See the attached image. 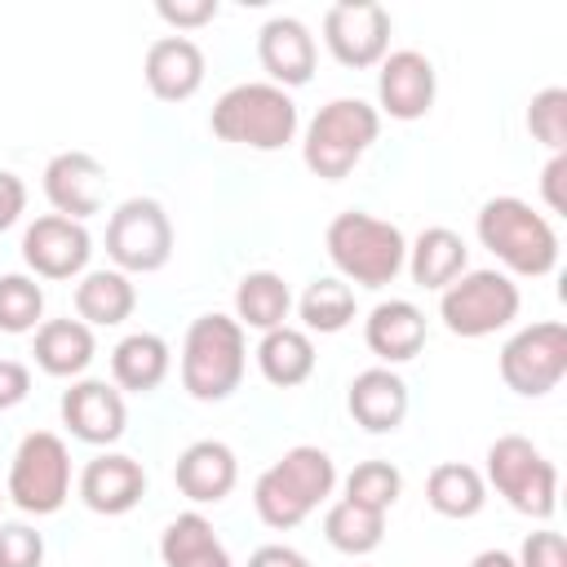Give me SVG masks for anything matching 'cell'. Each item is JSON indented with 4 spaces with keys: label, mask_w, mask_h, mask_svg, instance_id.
Listing matches in <instances>:
<instances>
[{
    "label": "cell",
    "mask_w": 567,
    "mask_h": 567,
    "mask_svg": "<svg viewBox=\"0 0 567 567\" xmlns=\"http://www.w3.org/2000/svg\"><path fill=\"white\" fill-rule=\"evenodd\" d=\"M328 257L341 270V279L359 284V288H385L394 284V275L408 266V239L394 221H381L372 213H337L328 221Z\"/></svg>",
    "instance_id": "obj_4"
},
{
    "label": "cell",
    "mask_w": 567,
    "mask_h": 567,
    "mask_svg": "<svg viewBox=\"0 0 567 567\" xmlns=\"http://www.w3.org/2000/svg\"><path fill=\"white\" fill-rule=\"evenodd\" d=\"M106 257L124 275H155L173 257V221L159 199L133 195L106 221Z\"/></svg>",
    "instance_id": "obj_10"
},
{
    "label": "cell",
    "mask_w": 567,
    "mask_h": 567,
    "mask_svg": "<svg viewBox=\"0 0 567 567\" xmlns=\"http://www.w3.org/2000/svg\"><path fill=\"white\" fill-rule=\"evenodd\" d=\"M518 306H523L518 284L501 270H465L439 297V315H443L447 332L465 337V341H478V337L509 328L518 319Z\"/></svg>",
    "instance_id": "obj_8"
},
{
    "label": "cell",
    "mask_w": 567,
    "mask_h": 567,
    "mask_svg": "<svg viewBox=\"0 0 567 567\" xmlns=\"http://www.w3.org/2000/svg\"><path fill=\"white\" fill-rule=\"evenodd\" d=\"M425 332H430L425 328V315L412 301H403V297H390V301L372 306V315L363 319V341H368V350L385 368L416 359L421 346H425Z\"/></svg>",
    "instance_id": "obj_22"
},
{
    "label": "cell",
    "mask_w": 567,
    "mask_h": 567,
    "mask_svg": "<svg viewBox=\"0 0 567 567\" xmlns=\"http://www.w3.org/2000/svg\"><path fill=\"white\" fill-rule=\"evenodd\" d=\"M399 496H403V474H399V465H390V461H359V465L346 474V501H354V505H363V509L385 514Z\"/></svg>",
    "instance_id": "obj_33"
},
{
    "label": "cell",
    "mask_w": 567,
    "mask_h": 567,
    "mask_svg": "<svg viewBox=\"0 0 567 567\" xmlns=\"http://www.w3.org/2000/svg\"><path fill=\"white\" fill-rule=\"evenodd\" d=\"M44 536L27 523H0V567H40Z\"/></svg>",
    "instance_id": "obj_36"
},
{
    "label": "cell",
    "mask_w": 567,
    "mask_h": 567,
    "mask_svg": "<svg viewBox=\"0 0 567 567\" xmlns=\"http://www.w3.org/2000/svg\"><path fill=\"white\" fill-rule=\"evenodd\" d=\"M518 567H567V540L558 532H532L518 549Z\"/></svg>",
    "instance_id": "obj_37"
},
{
    "label": "cell",
    "mask_w": 567,
    "mask_h": 567,
    "mask_svg": "<svg viewBox=\"0 0 567 567\" xmlns=\"http://www.w3.org/2000/svg\"><path fill=\"white\" fill-rule=\"evenodd\" d=\"M337 487V465L323 447H288L270 470L257 474L252 483V509L266 527L288 532L297 523H306V514L315 505H323Z\"/></svg>",
    "instance_id": "obj_1"
},
{
    "label": "cell",
    "mask_w": 567,
    "mask_h": 567,
    "mask_svg": "<svg viewBox=\"0 0 567 567\" xmlns=\"http://www.w3.org/2000/svg\"><path fill=\"white\" fill-rule=\"evenodd\" d=\"M346 408L368 434H390L408 416V381L394 368H363L346 390Z\"/></svg>",
    "instance_id": "obj_21"
},
{
    "label": "cell",
    "mask_w": 567,
    "mask_h": 567,
    "mask_svg": "<svg viewBox=\"0 0 567 567\" xmlns=\"http://www.w3.org/2000/svg\"><path fill=\"white\" fill-rule=\"evenodd\" d=\"M89 257H93V235L84 230V221L44 213L22 235V261L40 279H75V275H84Z\"/></svg>",
    "instance_id": "obj_13"
},
{
    "label": "cell",
    "mask_w": 567,
    "mask_h": 567,
    "mask_svg": "<svg viewBox=\"0 0 567 567\" xmlns=\"http://www.w3.org/2000/svg\"><path fill=\"white\" fill-rule=\"evenodd\" d=\"M323 536H328L332 549H341V554H350V558L372 554V549L385 540V514L363 509V505H354V501L341 496V501L328 505V514H323Z\"/></svg>",
    "instance_id": "obj_31"
},
{
    "label": "cell",
    "mask_w": 567,
    "mask_h": 567,
    "mask_svg": "<svg viewBox=\"0 0 567 567\" xmlns=\"http://www.w3.org/2000/svg\"><path fill=\"white\" fill-rule=\"evenodd\" d=\"M146 496V470L142 461L124 456V452H102L80 470V501L93 514L120 518L128 514L137 501Z\"/></svg>",
    "instance_id": "obj_18"
},
{
    "label": "cell",
    "mask_w": 567,
    "mask_h": 567,
    "mask_svg": "<svg viewBox=\"0 0 567 567\" xmlns=\"http://www.w3.org/2000/svg\"><path fill=\"white\" fill-rule=\"evenodd\" d=\"M27 213V182L9 168H0V235Z\"/></svg>",
    "instance_id": "obj_39"
},
{
    "label": "cell",
    "mask_w": 567,
    "mask_h": 567,
    "mask_svg": "<svg viewBox=\"0 0 567 567\" xmlns=\"http://www.w3.org/2000/svg\"><path fill=\"white\" fill-rule=\"evenodd\" d=\"M155 13H159L168 27L190 31V27H204V22L217 18V0H159Z\"/></svg>",
    "instance_id": "obj_38"
},
{
    "label": "cell",
    "mask_w": 567,
    "mask_h": 567,
    "mask_svg": "<svg viewBox=\"0 0 567 567\" xmlns=\"http://www.w3.org/2000/svg\"><path fill=\"white\" fill-rule=\"evenodd\" d=\"M71 496V452L58 434L31 430L9 461V501L22 514H58Z\"/></svg>",
    "instance_id": "obj_9"
},
{
    "label": "cell",
    "mask_w": 567,
    "mask_h": 567,
    "mask_svg": "<svg viewBox=\"0 0 567 567\" xmlns=\"http://www.w3.org/2000/svg\"><path fill=\"white\" fill-rule=\"evenodd\" d=\"M142 75L159 102H186L204 84V49L190 35H159L146 49Z\"/></svg>",
    "instance_id": "obj_20"
},
{
    "label": "cell",
    "mask_w": 567,
    "mask_h": 567,
    "mask_svg": "<svg viewBox=\"0 0 567 567\" xmlns=\"http://www.w3.org/2000/svg\"><path fill=\"white\" fill-rule=\"evenodd\" d=\"M434 93H439V75L421 49H394L381 58L377 102L390 120H421L434 106Z\"/></svg>",
    "instance_id": "obj_14"
},
{
    "label": "cell",
    "mask_w": 567,
    "mask_h": 567,
    "mask_svg": "<svg viewBox=\"0 0 567 567\" xmlns=\"http://www.w3.org/2000/svg\"><path fill=\"white\" fill-rule=\"evenodd\" d=\"M102 190H106V168L89 151H62L44 164V195L58 208V217L84 221L102 213Z\"/></svg>",
    "instance_id": "obj_17"
},
{
    "label": "cell",
    "mask_w": 567,
    "mask_h": 567,
    "mask_svg": "<svg viewBox=\"0 0 567 567\" xmlns=\"http://www.w3.org/2000/svg\"><path fill=\"white\" fill-rule=\"evenodd\" d=\"M292 310V292L284 284V275L275 270H248L235 288V323L239 328H257V332H270V328H284Z\"/></svg>",
    "instance_id": "obj_29"
},
{
    "label": "cell",
    "mask_w": 567,
    "mask_h": 567,
    "mask_svg": "<svg viewBox=\"0 0 567 567\" xmlns=\"http://www.w3.org/2000/svg\"><path fill=\"white\" fill-rule=\"evenodd\" d=\"M248 368L244 328L230 315H199L182 341V390L199 403H221L239 390Z\"/></svg>",
    "instance_id": "obj_3"
},
{
    "label": "cell",
    "mask_w": 567,
    "mask_h": 567,
    "mask_svg": "<svg viewBox=\"0 0 567 567\" xmlns=\"http://www.w3.org/2000/svg\"><path fill=\"white\" fill-rule=\"evenodd\" d=\"M173 368V350L159 332H128L115 350H111V377H115V390H128V394H151L164 385Z\"/></svg>",
    "instance_id": "obj_23"
},
{
    "label": "cell",
    "mask_w": 567,
    "mask_h": 567,
    "mask_svg": "<svg viewBox=\"0 0 567 567\" xmlns=\"http://www.w3.org/2000/svg\"><path fill=\"white\" fill-rule=\"evenodd\" d=\"M44 315V288L31 275H0V332H35Z\"/></svg>",
    "instance_id": "obj_34"
},
{
    "label": "cell",
    "mask_w": 567,
    "mask_h": 567,
    "mask_svg": "<svg viewBox=\"0 0 567 567\" xmlns=\"http://www.w3.org/2000/svg\"><path fill=\"white\" fill-rule=\"evenodd\" d=\"M62 425L80 439V443H93V447H106L124 434L128 425V408H124V394L106 381H71V390H62Z\"/></svg>",
    "instance_id": "obj_15"
},
{
    "label": "cell",
    "mask_w": 567,
    "mask_h": 567,
    "mask_svg": "<svg viewBox=\"0 0 567 567\" xmlns=\"http://www.w3.org/2000/svg\"><path fill=\"white\" fill-rule=\"evenodd\" d=\"M137 306V288L124 270H89L80 284H75V315L80 323H97V328H115L133 315Z\"/></svg>",
    "instance_id": "obj_27"
},
{
    "label": "cell",
    "mask_w": 567,
    "mask_h": 567,
    "mask_svg": "<svg viewBox=\"0 0 567 567\" xmlns=\"http://www.w3.org/2000/svg\"><path fill=\"white\" fill-rule=\"evenodd\" d=\"M425 501L434 514L443 518H474L483 505H487V483L474 465L465 461H443L430 470L425 478Z\"/></svg>",
    "instance_id": "obj_30"
},
{
    "label": "cell",
    "mask_w": 567,
    "mask_h": 567,
    "mask_svg": "<svg viewBox=\"0 0 567 567\" xmlns=\"http://www.w3.org/2000/svg\"><path fill=\"white\" fill-rule=\"evenodd\" d=\"M173 483H177V492H182L186 501H195V505H217V501H226V496L235 492V483H239V461H235V452H230L221 439H199V443H190V447L177 456Z\"/></svg>",
    "instance_id": "obj_19"
},
{
    "label": "cell",
    "mask_w": 567,
    "mask_h": 567,
    "mask_svg": "<svg viewBox=\"0 0 567 567\" xmlns=\"http://www.w3.org/2000/svg\"><path fill=\"white\" fill-rule=\"evenodd\" d=\"M27 394H31V372H27V363L0 359V412H4V408H18Z\"/></svg>",
    "instance_id": "obj_40"
},
{
    "label": "cell",
    "mask_w": 567,
    "mask_h": 567,
    "mask_svg": "<svg viewBox=\"0 0 567 567\" xmlns=\"http://www.w3.org/2000/svg\"><path fill=\"white\" fill-rule=\"evenodd\" d=\"M563 177H567V155H554L540 173V190H545V204L554 213H567V195H563Z\"/></svg>",
    "instance_id": "obj_41"
},
{
    "label": "cell",
    "mask_w": 567,
    "mask_h": 567,
    "mask_svg": "<svg viewBox=\"0 0 567 567\" xmlns=\"http://www.w3.org/2000/svg\"><path fill=\"white\" fill-rule=\"evenodd\" d=\"M377 133H381V111L377 106H368L363 97H332L310 120L306 142H301V159L315 177L341 182L368 155Z\"/></svg>",
    "instance_id": "obj_6"
},
{
    "label": "cell",
    "mask_w": 567,
    "mask_h": 567,
    "mask_svg": "<svg viewBox=\"0 0 567 567\" xmlns=\"http://www.w3.org/2000/svg\"><path fill=\"white\" fill-rule=\"evenodd\" d=\"M257 58H261L270 84H279V89H301V84H310V75H315L319 49H315V35H310V27H306L301 18L279 13V18H270V22L257 31Z\"/></svg>",
    "instance_id": "obj_16"
},
{
    "label": "cell",
    "mask_w": 567,
    "mask_h": 567,
    "mask_svg": "<svg viewBox=\"0 0 567 567\" xmlns=\"http://www.w3.org/2000/svg\"><path fill=\"white\" fill-rule=\"evenodd\" d=\"M465 266H470V248L447 226H425L416 235V244L408 248V270H412V284L416 288L443 292L447 284H456L465 275Z\"/></svg>",
    "instance_id": "obj_24"
},
{
    "label": "cell",
    "mask_w": 567,
    "mask_h": 567,
    "mask_svg": "<svg viewBox=\"0 0 567 567\" xmlns=\"http://www.w3.org/2000/svg\"><path fill=\"white\" fill-rule=\"evenodd\" d=\"M31 354L49 377H80L93 363L97 341H93V328L80 323V319H44L35 328V350Z\"/></svg>",
    "instance_id": "obj_25"
},
{
    "label": "cell",
    "mask_w": 567,
    "mask_h": 567,
    "mask_svg": "<svg viewBox=\"0 0 567 567\" xmlns=\"http://www.w3.org/2000/svg\"><path fill=\"white\" fill-rule=\"evenodd\" d=\"M567 377V328L558 319L518 328L505 346H501V381L523 394V399H540L549 394L558 381Z\"/></svg>",
    "instance_id": "obj_11"
},
{
    "label": "cell",
    "mask_w": 567,
    "mask_h": 567,
    "mask_svg": "<svg viewBox=\"0 0 567 567\" xmlns=\"http://www.w3.org/2000/svg\"><path fill=\"white\" fill-rule=\"evenodd\" d=\"M323 44L341 66H381L390 53V13L377 0H337L323 13Z\"/></svg>",
    "instance_id": "obj_12"
},
{
    "label": "cell",
    "mask_w": 567,
    "mask_h": 567,
    "mask_svg": "<svg viewBox=\"0 0 567 567\" xmlns=\"http://www.w3.org/2000/svg\"><path fill=\"white\" fill-rule=\"evenodd\" d=\"M257 368L270 385L292 390V385L310 381V372H315V341L301 328H288V323L270 328L257 341Z\"/></svg>",
    "instance_id": "obj_28"
},
{
    "label": "cell",
    "mask_w": 567,
    "mask_h": 567,
    "mask_svg": "<svg viewBox=\"0 0 567 567\" xmlns=\"http://www.w3.org/2000/svg\"><path fill=\"white\" fill-rule=\"evenodd\" d=\"M248 567H310V558L292 545H261V549H252Z\"/></svg>",
    "instance_id": "obj_42"
},
{
    "label": "cell",
    "mask_w": 567,
    "mask_h": 567,
    "mask_svg": "<svg viewBox=\"0 0 567 567\" xmlns=\"http://www.w3.org/2000/svg\"><path fill=\"white\" fill-rule=\"evenodd\" d=\"M159 558H164V567H235L230 554H226V545L217 540L213 523L204 514H195V509L190 514H177L164 527Z\"/></svg>",
    "instance_id": "obj_26"
},
{
    "label": "cell",
    "mask_w": 567,
    "mask_h": 567,
    "mask_svg": "<svg viewBox=\"0 0 567 567\" xmlns=\"http://www.w3.org/2000/svg\"><path fill=\"white\" fill-rule=\"evenodd\" d=\"M527 128L536 142H545L554 155H563L567 146V89H540L527 106Z\"/></svg>",
    "instance_id": "obj_35"
},
{
    "label": "cell",
    "mask_w": 567,
    "mask_h": 567,
    "mask_svg": "<svg viewBox=\"0 0 567 567\" xmlns=\"http://www.w3.org/2000/svg\"><path fill=\"white\" fill-rule=\"evenodd\" d=\"M478 244L514 275L540 279L558 266V230L518 195H496L478 208Z\"/></svg>",
    "instance_id": "obj_2"
},
{
    "label": "cell",
    "mask_w": 567,
    "mask_h": 567,
    "mask_svg": "<svg viewBox=\"0 0 567 567\" xmlns=\"http://www.w3.org/2000/svg\"><path fill=\"white\" fill-rule=\"evenodd\" d=\"M208 124L221 142H235L248 151H279L297 137V102L288 97V89L270 80H248L226 89L213 102Z\"/></svg>",
    "instance_id": "obj_5"
},
{
    "label": "cell",
    "mask_w": 567,
    "mask_h": 567,
    "mask_svg": "<svg viewBox=\"0 0 567 567\" xmlns=\"http://www.w3.org/2000/svg\"><path fill=\"white\" fill-rule=\"evenodd\" d=\"M470 567H518V558H514V554H505V549H483Z\"/></svg>",
    "instance_id": "obj_43"
},
{
    "label": "cell",
    "mask_w": 567,
    "mask_h": 567,
    "mask_svg": "<svg viewBox=\"0 0 567 567\" xmlns=\"http://www.w3.org/2000/svg\"><path fill=\"white\" fill-rule=\"evenodd\" d=\"M487 483L527 518H554L558 509V470L523 434H501L487 447Z\"/></svg>",
    "instance_id": "obj_7"
},
{
    "label": "cell",
    "mask_w": 567,
    "mask_h": 567,
    "mask_svg": "<svg viewBox=\"0 0 567 567\" xmlns=\"http://www.w3.org/2000/svg\"><path fill=\"white\" fill-rule=\"evenodd\" d=\"M297 315L310 332H341L354 319V288L337 275H323V279L306 284V292L297 301Z\"/></svg>",
    "instance_id": "obj_32"
}]
</instances>
